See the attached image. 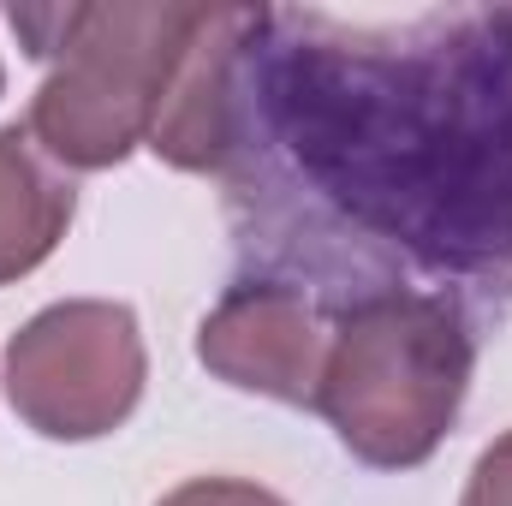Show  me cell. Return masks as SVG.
<instances>
[{
	"mask_svg": "<svg viewBox=\"0 0 512 506\" xmlns=\"http://www.w3.org/2000/svg\"><path fill=\"white\" fill-rule=\"evenodd\" d=\"M268 120L358 227L435 268L512 256V12L358 30L268 12Z\"/></svg>",
	"mask_w": 512,
	"mask_h": 506,
	"instance_id": "obj_1",
	"label": "cell"
},
{
	"mask_svg": "<svg viewBox=\"0 0 512 506\" xmlns=\"http://www.w3.org/2000/svg\"><path fill=\"white\" fill-rule=\"evenodd\" d=\"M197 24L203 6H12V30L36 60H48V78L30 102V137L48 149V161L96 173L149 143Z\"/></svg>",
	"mask_w": 512,
	"mask_h": 506,
	"instance_id": "obj_2",
	"label": "cell"
},
{
	"mask_svg": "<svg viewBox=\"0 0 512 506\" xmlns=\"http://www.w3.org/2000/svg\"><path fill=\"white\" fill-rule=\"evenodd\" d=\"M471 364V328L447 298L405 286L370 292L340 310L328 334L316 411L352 459L376 471H411L453 429L471 393Z\"/></svg>",
	"mask_w": 512,
	"mask_h": 506,
	"instance_id": "obj_3",
	"label": "cell"
},
{
	"mask_svg": "<svg viewBox=\"0 0 512 506\" xmlns=\"http://www.w3.org/2000/svg\"><path fill=\"white\" fill-rule=\"evenodd\" d=\"M149 381L143 328L131 304L66 298L36 310L6 346L12 411L42 441H96L137 411Z\"/></svg>",
	"mask_w": 512,
	"mask_h": 506,
	"instance_id": "obj_4",
	"label": "cell"
},
{
	"mask_svg": "<svg viewBox=\"0 0 512 506\" xmlns=\"http://www.w3.org/2000/svg\"><path fill=\"white\" fill-rule=\"evenodd\" d=\"M197 358L209 376L239 393H262L280 405H316L322 364H328V328L304 304V292L251 280L233 286L197 328Z\"/></svg>",
	"mask_w": 512,
	"mask_h": 506,
	"instance_id": "obj_5",
	"label": "cell"
},
{
	"mask_svg": "<svg viewBox=\"0 0 512 506\" xmlns=\"http://www.w3.org/2000/svg\"><path fill=\"white\" fill-rule=\"evenodd\" d=\"M262 6H203V24L167 84V102L155 114L149 149L167 167L215 173L239 143V72L251 60L262 30Z\"/></svg>",
	"mask_w": 512,
	"mask_h": 506,
	"instance_id": "obj_6",
	"label": "cell"
},
{
	"mask_svg": "<svg viewBox=\"0 0 512 506\" xmlns=\"http://www.w3.org/2000/svg\"><path fill=\"white\" fill-rule=\"evenodd\" d=\"M72 209V179H60L30 149V126H0V286L24 280L54 256L72 227Z\"/></svg>",
	"mask_w": 512,
	"mask_h": 506,
	"instance_id": "obj_7",
	"label": "cell"
},
{
	"mask_svg": "<svg viewBox=\"0 0 512 506\" xmlns=\"http://www.w3.org/2000/svg\"><path fill=\"white\" fill-rule=\"evenodd\" d=\"M161 506H286V501L262 483H239V477H191Z\"/></svg>",
	"mask_w": 512,
	"mask_h": 506,
	"instance_id": "obj_8",
	"label": "cell"
},
{
	"mask_svg": "<svg viewBox=\"0 0 512 506\" xmlns=\"http://www.w3.org/2000/svg\"><path fill=\"white\" fill-rule=\"evenodd\" d=\"M459 506H512V429L483 447V459L471 465V483H465V501Z\"/></svg>",
	"mask_w": 512,
	"mask_h": 506,
	"instance_id": "obj_9",
	"label": "cell"
},
{
	"mask_svg": "<svg viewBox=\"0 0 512 506\" xmlns=\"http://www.w3.org/2000/svg\"><path fill=\"white\" fill-rule=\"evenodd\" d=\"M0 90H6V72H0Z\"/></svg>",
	"mask_w": 512,
	"mask_h": 506,
	"instance_id": "obj_10",
	"label": "cell"
}]
</instances>
